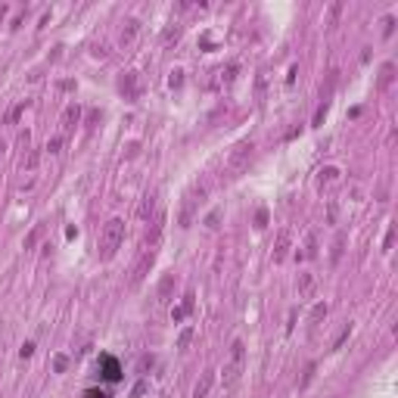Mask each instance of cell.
I'll return each mask as SVG.
<instances>
[{
	"instance_id": "cell-22",
	"label": "cell",
	"mask_w": 398,
	"mask_h": 398,
	"mask_svg": "<svg viewBox=\"0 0 398 398\" xmlns=\"http://www.w3.org/2000/svg\"><path fill=\"white\" fill-rule=\"evenodd\" d=\"M323 317H327V302H317L314 308H311V317H308V323H311V327H317V323H320Z\"/></svg>"
},
{
	"instance_id": "cell-1",
	"label": "cell",
	"mask_w": 398,
	"mask_h": 398,
	"mask_svg": "<svg viewBox=\"0 0 398 398\" xmlns=\"http://www.w3.org/2000/svg\"><path fill=\"white\" fill-rule=\"evenodd\" d=\"M121 243H124V221L109 218L103 224V233H100V261H112L115 252L121 249Z\"/></svg>"
},
{
	"instance_id": "cell-25",
	"label": "cell",
	"mask_w": 398,
	"mask_h": 398,
	"mask_svg": "<svg viewBox=\"0 0 398 398\" xmlns=\"http://www.w3.org/2000/svg\"><path fill=\"white\" fill-rule=\"evenodd\" d=\"M206 227H209V230H218V227H221V209H215V212L206 215Z\"/></svg>"
},
{
	"instance_id": "cell-9",
	"label": "cell",
	"mask_w": 398,
	"mask_h": 398,
	"mask_svg": "<svg viewBox=\"0 0 398 398\" xmlns=\"http://www.w3.org/2000/svg\"><path fill=\"white\" fill-rule=\"evenodd\" d=\"M212 386H215V370H206L203 376H199V383L193 386V398H209Z\"/></svg>"
},
{
	"instance_id": "cell-7",
	"label": "cell",
	"mask_w": 398,
	"mask_h": 398,
	"mask_svg": "<svg viewBox=\"0 0 398 398\" xmlns=\"http://www.w3.org/2000/svg\"><path fill=\"white\" fill-rule=\"evenodd\" d=\"M174 283H177V277H174V271H168V274H162V280H159V286H156V299L165 305V302H171V293H174Z\"/></svg>"
},
{
	"instance_id": "cell-40",
	"label": "cell",
	"mask_w": 398,
	"mask_h": 398,
	"mask_svg": "<svg viewBox=\"0 0 398 398\" xmlns=\"http://www.w3.org/2000/svg\"><path fill=\"white\" fill-rule=\"evenodd\" d=\"M4 16H7V7H0V19H4Z\"/></svg>"
},
{
	"instance_id": "cell-21",
	"label": "cell",
	"mask_w": 398,
	"mask_h": 398,
	"mask_svg": "<svg viewBox=\"0 0 398 398\" xmlns=\"http://www.w3.org/2000/svg\"><path fill=\"white\" fill-rule=\"evenodd\" d=\"M342 249H346V233H336V240H333V252H330V261H333V264H339Z\"/></svg>"
},
{
	"instance_id": "cell-33",
	"label": "cell",
	"mask_w": 398,
	"mask_h": 398,
	"mask_svg": "<svg viewBox=\"0 0 398 398\" xmlns=\"http://www.w3.org/2000/svg\"><path fill=\"white\" fill-rule=\"evenodd\" d=\"M84 398H112V395L106 392V389H87V392H84Z\"/></svg>"
},
{
	"instance_id": "cell-12",
	"label": "cell",
	"mask_w": 398,
	"mask_h": 398,
	"mask_svg": "<svg viewBox=\"0 0 398 398\" xmlns=\"http://www.w3.org/2000/svg\"><path fill=\"white\" fill-rule=\"evenodd\" d=\"M137 31H140V22H137V19H124V28H121V34H118V44H121V47L134 44Z\"/></svg>"
},
{
	"instance_id": "cell-29",
	"label": "cell",
	"mask_w": 398,
	"mask_h": 398,
	"mask_svg": "<svg viewBox=\"0 0 398 398\" xmlns=\"http://www.w3.org/2000/svg\"><path fill=\"white\" fill-rule=\"evenodd\" d=\"M314 370H317V364H314V361H311V364H308V367H305V376H302V383H299L302 389H305V386H308V383H311V379H314Z\"/></svg>"
},
{
	"instance_id": "cell-30",
	"label": "cell",
	"mask_w": 398,
	"mask_h": 398,
	"mask_svg": "<svg viewBox=\"0 0 398 398\" xmlns=\"http://www.w3.org/2000/svg\"><path fill=\"white\" fill-rule=\"evenodd\" d=\"M392 31H395V16H386L383 19V38H392Z\"/></svg>"
},
{
	"instance_id": "cell-11",
	"label": "cell",
	"mask_w": 398,
	"mask_h": 398,
	"mask_svg": "<svg viewBox=\"0 0 398 398\" xmlns=\"http://www.w3.org/2000/svg\"><path fill=\"white\" fill-rule=\"evenodd\" d=\"M100 364H103V379H109V383L121 379V367H118V361H115V358L103 355V358H100Z\"/></svg>"
},
{
	"instance_id": "cell-5",
	"label": "cell",
	"mask_w": 398,
	"mask_h": 398,
	"mask_svg": "<svg viewBox=\"0 0 398 398\" xmlns=\"http://www.w3.org/2000/svg\"><path fill=\"white\" fill-rule=\"evenodd\" d=\"M156 252H159V249H143V252H140V258H137V264L131 268V277H128V286H131V289H137L143 280H147V274H150L153 264H156Z\"/></svg>"
},
{
	"instance_id": "cell-34",
	"label": "cell",
	"mask_w": 398,
	"mask_h": 398,
	"mask_svg": "<svg viewBox=\"0 0 398 398\" xmlns=\"http://www.w3.org/2000/svg\"><path fill=\"white\" fill-rule=\"evenodd\" d=\"M153 364H156V358H153V355H143V358H140V370H150Z\"/></svg>"
},
{
	"instance_id": "cell-31",
	"label": "cell",
	"mask_w": 398,
	"mask_h": 398,
	"mask_svg": "<svg viewBox=\"0 0 398 398\" xmlns=\"http://www.w3.org/2000/svg\"><path fill=\"white\" fill-rule=\"evenodd\" d=\"M255 227H258V230L268 227V209H258V212H255Z\"/></svg>"
},
{
	"instance_id": "cell-17",
	"label": "cell",
	"mask_w": 398,
	"mask_h": 398,
	"mask_svg": "<svg viewBox=\"0 0 398 398\" xmlns=\"http://www.w3.org/2000/svg\"><path fill=\"white\" fill-rule=\"evenodd\" d=\"M153 212H156V196H143V203L137 206V218L140 221H150Z\"/></svg>"
},
{
	"instance_id": "cell-18",
	"label": "cell",
	"mask_w": 398,
	"mask_h": 398,
	"mask_svg": "<svg viewBox=\"0 0 398 398\" xmlns=\"http://www.w3.org/2000/svg\"><path fill=\"white\" fill-rule=\"evenodd\" d=\"M44 230H47L44 224H34V227L28 230V237H25V243H22V249L28 252V249H34V246H38V240L44 237Z\"/></svg>"
},
{
	"instance_id": "cell-26",
	"label": "cell",
	"mask_w": 398,
	"mask_h": 398,
	"mask_svg": "<svg viewBox=\"0 0 398 398\" xmlns=\"http://www.w3.org/2000/svg\"><path fill=\"white\" fill-rule=\"evenodd\" d=\"M314 255H317V240H314V233H308V243H305L302 258H314Z\"/></svg>"
},
{
	"instance_id": "cell-24",
	"label": "cell",
	"mask_w": 398,
	"mask_h": 398,
	"mask_svg": "<svg viewBox=\"0 0 398 398\" xmlns=\"http://www.w3.org/2000/svg\"><path fill=\"white\" fill-rule=\"evenodd\" d=\"M193 336H196V330L193 327H184V330H180V336H177V349H187L190 342H193Z\"/></svg>"
},
{
	"instance_id": "cell-10",
	"label": "cell",
	"mask_w": 398,
	"mask_h": 398,
	"mask_svg": "<svg viewBox=\"0 0 398 398\" xmlns=\"http://www.w3.org/2000/svg\"><path fill=\"white\" fill-rule=\"evenodd\" d=\"M314 274H311V271H302V274H299V280H296V289H299V299H308L311 293H314Z\"/></svg>"
},
{
	"instance_id": "cell-16",
	"label": "cell",
	"mask_w": 398,
	"mask_h": 398,
	"mask_svg": "<svg viewBox=\"0 0 398 398\" xmlns=\"http://www.w3.org/2000/svg\"><path fill=\"white\" fill-rule=\"evenodd\" d=\"M190 311H193V293H187V296H184V302H180L177 308L171 311V320H174V323H177V320H184Z\"/></svg>"
},
{
	"instance_id": "cell-23",
	"label": "cell",
	"mask_w": 398,
	"mask_h": 398,
	"mask_svg": "<svg viewBox=\"0 0 398 398\" xmlns=\"http://www.w3.org/2000/svg\"><path fill=\"white\" fill-rule=\"evenodd\" d=\"M69 364H72V358H69V355H53V370H56V373H65Z\"/></svg>"
},
{
	"instance_id": "cell-39",
	"label": "cell",
	"mask_w": 398,
	"mask_h": 398,
	"mask_svg": "<svg viewBox=\"0 0 398 398\" xmlns=\"http://www.w3.org/2000/svg\"><path fill=\"white\" fill-rule=\"evenodd\" d=\"M4 150H7V140H4V137H0V156H4Z\"/></svg>"
},
{
	"instance_id": "cell-8",
	"label": "cell",
	"mask_w": 398,
	"mask_h": 398,
	"mask_svg": "<svg viewBox=\"0 0 398 398\" xmlns=\"http://www.w3.org/2000/svg\"><path fill=\"white\" fill-rule=\"evenodd\" d=\"M78 121H81V106H78V103H69L65 109H62V118H59V124H62V134H65V131H72Z\"/></svg>"
},
{
	"instance_id": "cell-20",
	"label": "cell",
	"mask_w": 398,
	"mask_h": 398,
	"mask_svg": "<svg viewBox=\"0 0 398 398\" xmlns=\"http://www.w3.org/2000/svg\"><path fill=\"white\" fill-rule=\"evenodd\" d=\"M38 162H41V153H38V150H28V153L22 156V174H31L34 168H38Z\"/></svg>"
},
{
	"instance_id": "cell-13",
	"label": "cell",
	"mask_w": 398,
	"mask_h": 398,
	"mask_svg": "<svg viewBox=\"0 0 398 398\" xmlns=\"http://www.w3.org/2000/svg\"><path fill=\"white\" fill-rule=\"evenodd\" d=\"M392 81H395V62H383V69H379V78H376V87L386 90Z\"/></svg>"
},
{
	"instance_id": "cell-6",
	"label": "cell",
	"mask_w": 398,
	"mask_h": 398,
	"mask_svg": "<svg viewBox=\"0 0 398 398\" xmlns=\"http://www.w3.org/2000/svg\"><path fill=\"white\" fill-rule=\"evenodd\" d=\"M162 230H165V212H159L153 218V227L143 233V249H156L159 240H162Z\"/></svg>"
},
{
	"instance_id": "cell-32",
	"label": "cell",
	"mask_w": 398,
	"mask_h": 398,
	"mask_svg": "<svg viewBox=\"0 0 398 398\" xmlns=\"http://www.w3.org/2000/svg\"><path fill=\"white\" fill-rule=\"evenodd\" d=\"M168 84H171V87L177 90L180 84H184V72H180V69H174V72H171V78H168Z\"/></svg>"
},
{
	"instance_id": "cell-35",
	"label": "cell",
	"mask_w": 398,
	"mask_h": 398,
	"mask_svg": "<svg viewBox=\"0 0 398 398\" xmlns=\"http://www.w3.org/2000/svg\"><path fill=\"white\" fill-rule=\"evenodd\" d=\"M19 355H22V358H31V355H34V342H22Z\"/></svg>"
},
{
	"instance_id": "cell-38",
	"label": "cell",
	"mask_w": 398,
	"mask_h": 398,
	"mask_svg": "<svg viewBox=\"0 0 398 398\" xmlns=\"http://www.w3.org/2000/svg\"><path fill=\"white\" fill-rule=\"evenodd\" d=\"M100 118H103V115H100V112H97V109H94V112H90V115H87V121H90V124H97V121H100Z\"/></svg>"
},
{
	"instance_id": "cell-14",
	"label": "cell",
	"mask_w": 398,
	"mask_h": 398,
	"mask_svg": "<svg viewBox=\"0 0 398 398\" xmlns=\"http://www.w3.org/2000/svg\"><path fill=\"white\" fill-rule=\"evenodd\" d=\"M118 87H121V94L128 97V100H134L137 97V75H134V72H128V75L118 81Z\"/></svg>"
},
{
	"instance_id": "cell-36",
	"label": "cell",
	"mask_w": 398,
	"mask_h": 398,
	"mask_svg": "<svg viewBox=\"0 0 398 398\" xmlns=\"http://www.w3.org/2000/svg\"><path fill=\"white\" fill-rule=\"evenodd\" d=\"M392 240H395V227H389V233H386V240H383V249H386V252L392 249Z\"/></svg>"
},
{
	"instance_id": "cell-19",
	"label": "cell",
	"mask_w": 398,
	"mask_h": 398,
	"mask_svg": "<svg viewBox=\"0 0 398 398\" xmlns=\"http://www.w3.org/2000/svg\"><path fill=\"white\" fill-rule=\"evenodd\" d=\"M237 72H240V65H237V62H230L227 69H221V72H218V84H221V87H230V84H233V78H237Z\"/></svg>"
},
{
	"instance_id": "cell-4",
	"label": "cell",
	"mask_w": 398,
	"mask_h": 398,
	"mask_svg": "<svg viewBox=\"0 0 398 398\" xmlns=\"http://www.w3.org/2000/svg\"><path fill=\"white\" fill-rule=\"evenodd\" d=\"M252 153H255V143H252V140H240L237 147L230 150V156H227V177H230V180H237V177L249 168Z\"/></svg>"
},
{
	"instance_id": "cell-28",
	"label": "cell",
	"mask_w": 398,
	"mask_h": 398,
	"mask_svg": "<svg viewBox=\"0 0 398 398\" xmlns=\"http://www.w3.org/2000/svg\"><path fill=\"white\" fill-rule=\"evenodd\" d=\"M339 168L336 165H327V168H320V184H330V180H336Z\"/></svg>"
},
{
	"instance_id": "cell-2",
	"label": "cell",
	"mask_w": 398,
	"mask_h": 398,
	"mask_svg": "<svg viewBox=\"0 0 398 398\" xmlns=\"http://www.w3.org/2000/svg\"><path fill=\"white\" fill-rule=\"evenodd\" d=\"M246 370V342L243 339H233L230 342V355H227V364H224V386H237L240 383V376Z\"/></svg>"
},
{
	"instance_id": "cell-3",
	"label": "cell",
	"mask_w": 398,
	"mask_h": 398,
	"mask_svg": "<svg viewBox=\"0 0 398 398\" xmlns=\"http://www.w3.org/2000/svg\"><path fill=\"white\" fill-rule=\"evenodd\" d=\"M206 193H209V187H206V184H193V190L184 196V203H180V209H177V227H184V230H187V227L193 224L196 209L203 206Z\"/></svg>"
},
{
	"instance_id": "cell-15",
	"label": "cell",
	"mask_w": 398,
	"mask_h": 398,
	"mask_svg": "<svg viewBox=\"0 0 398 398\" xmlns=\"http://www.w3.org/2000/svg\"><path fill=\"white\" fill-rule=\"evenodd\" d=\"M286 249H289V230L283 227L277 233V246H274V261H283L286 258Z\"/></svg>"
},
{
	"instance_id": "cell-27",
	"label": "cell",
	"mask_w": 398,
	"mask_h": 398,
	"mask_svg": "<svg viewBox=\"0 0 398 398\" xmlns=\"http://www.w3.org/2000/svg\"><path fill=\"white\" fill-rule=\"evenodd\" d=\"M44 150H47L50 156H56V153L62 150V134H56V137H50V140H47V147H44Z\"/></svg>"
},
{
	"instance_id": "cell-37",
	"label": "cell",
	"mask_w": 398,
	"mask_h": 398,
	"mask_svg": "<svg viewBox=\"0 0 398 398\" xmlns=\"http://www.w3.org/2000/svg\"><path fill=\"white\" fill-rule=\"evenodd\" d=\"M143 392H147V383H137V386H134V392H131V395H134V398H137V395H143Z\"/></svg>"
}]
</instances>
